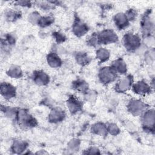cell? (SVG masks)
<instances>
[{
    "label": "cell",
    "mask_w": 155,
    "mask_h": 155,
    "mask_svg": "<svg viewBox=\"0 0 155 155\" xmlns=\"http://www.w3.org/2000/svg\"><path fill=\"white\" fill-rule=\"evenodd\" d=\"M15 120L21 128L27 129L36 127L38 124L36 119L26 110L18 109Z\"/></svg>",
    "instance_id": "6da1fadb"
},
{
    "label": "cell",
    "mask_w": 155,
    "mask_h": 155,
    "mask_svg": "<svg viewBox=\"0 0 155 155\" xmlns=\"http://www.w3.org/2000/svg\"><path fill=\"white\" fill-rule=\"evenodd\" d=\"M122 44L128 51L133 52L140 48L141 39L138 35L132 32H128L122 38Z\"/></svg>",
    "instance_id": "7a4b0ae2"
},
{
    "label": "cell",
    "mask_w": 155,
    "mask_h": 155,
    "mask_svg": "<svg viewBox=\"0 0 155 155\" xmlns=\"http://www.w3.org/2000/svg\"><path fill=\"white\" fill-rule=\"evenodd\" d=\"M142 126L145 131L154 133L155 111L153 108L147 109L141 115Z\"/></svg>",
    "instance_id": "3957f363"
},
{
    "label": "cell",
    "mask_w": 155,
    "mask_h": 155,
    "mask_svg": "<svg viewBox=\"0 0 155 155\" xmlns=\"http://www.w3.org/2000/svg\"><path fill=\"white\" fill-rule=\"evenodd\" d=\"M117 76L118 74L110 66L101 67L98 72L99 80L104 85H108L115 81Z\"/></svg>",
    "instance_id": "277c9868"
},
{
    "label": "cell",
    "mask_w": 155,
    "mask_h": 155,
    "mask_svg": "<svg viewBox=\"0 0 155 155\" xmlns=\"http://www.w3.org/2000/svg\"><path fill=\"white\" fill-rule=\"evenodd\" d=\"M140 25L142 35L144 38L151 36L154 31V21L151 16V11L147 10L144 13L140 22Z\"/></svg>",
    "instance_id": "5b68a950"
},
{
    "label": "cell",
    "mask_w": 155,
    "mask_h": 155,
    "mask_svg": "<svg viewBox=\"0 0 155 155\" xmlns=\"http://www.w3.org/2000/svg\"><path fill=\"white\" fill-rule=\"evenodd\" d=\"M97 35L99 45L116 43L119 40L118 36L111 29H104L97 33Z\"/></svg>",
    "instance_id": "8992f818"
},
{
    "label": "cell",
    "mask_w": 155,
    "mask_h": 155,
    "mask_svg": "<svg viewBox=\"0 0 155 155\" xmlns=\"http://www.w3.org/2000/svg\"><path fill=\"white\" fill-rule=\"evenodd\" d=\"M127 108L133 116H139L147 109V106L145 102L140 99H131L128 102Z\"/></svg>",
    "instance_id": "52a82bcc"
},
{
    "label": "cell",
    "mask_w": 155,
    "mask_h": 155,
    "mask_svg": "<svg viewBox=\"0 0 155 155\" xmlns=\"http://www.w3.org/2000/svg\"><path fill=\"white\" fill-rule=\"evenodd\" d=\"M134 84V79L132 75L128 74L119 79L116 84L114 89L118 93H124L130 88Z\"/></svg>",
    "instance_id": "ba28073f"
},
{
    "label": "cell",
    "mask_w": 155,
    "mask_h": 155,
    "mask_svg": "<svg viewBox=\"0 0 155 155\" xmlns=\"http://www.w3.org/2000/svg\"><path fill=\"white\" fill-rule=\"evenodd\" d=\"M0 93L5 100H10L16 95V89L14 85L7 82H1Z\"/></svg>",
    "instance_id": "9c48e42d"
},
{
    "label": "cell",
    "mask_w": 155,
    "mask_h": 155,
    "mask_svg": "<svg viewBox=\"0 0 155 155\" xmlns=\"http://www.w3.org/2000/svg\"><path fill=\"white\" fill-rule=\"evenodd\" d=\"M66 105L69 112L71 114H75L82 109V102L75 96L71 95L66 102Z\"/></svg>",
    "instance_id": "30bf717a"
},
{
    "label": "cell",
    "mask_w": 155,
    "mask_h": 155,
    "mask_svg": "<svg viewBox=\"0 0 155 155\" xmlns=\"http://www.w3.org/2000/svg\"><path fill=\"white\" fill-rule=\"evenodd\" d=\"M89 28L87 24L84 22L78 17L74 20L72 26V31L73 34L77 37H81L84 36L88 31Z\"/></svg>",
    "instance_id": "8fae6325"
},
{
    "label": "cell",
    "mask_w": 155,
    "mask_h": 155,
    "mask_svg": "<svg viewBox=\"0 0 155 155\" xmlns=\"http://www.w3.org/2000/svg\"><path fill=\"white\" fill-rule=\"evenodd\" d=\"M132 91L138 95H146L150 93L152 91V88L146 81L142 80L133 84Z\"/></svg>",
    "instance_id": "7c38bea8"
},
{
    "label": "cell",
    "mask_w": 155,
    "mask_h": 155,
    "mask_svg": "<svg viewBox=\"0 0 155 155\" xmlns=\"http://www.w3.org/2000/svg\"><path fill=\"white\" fill-rule=\"evenodd\" d=\"M65 116V112L62 109L59 107H54L50 111L48 120L51 124H58L63 121Z\"/></svg>",
    "instance_id": "4fadbf2b"
},
{
    "label": "cell",
    "mask_w": 155,
    "mask_h": 155,
    "mask_svg": "<svg viewBox=\"0 0 155 155\" xmlns=\"http://www.w3.org/2000/svg\"><path fill=\"white\" fill-rule=\"evenodd\" d=\"M33 80L35 84L39 86L47 85L50 82L49 75L42 70H36L33 73Z\"/></svg>",
    "instance_id": "5bb4252c"
},
{
    "label": "cell",
    "mask_w": 155,
    "mask_h": 155,
    "mask_svg": "<svg viewBox=\"0 0 155 155\" xmlns=\"http://www.w3.org/2000/svg\"><path fill=\"white\" fill-rule=\"evenodd\" d=\"M113 19L115 26L120 30L125 29L130 24V21L125 12H119L116 13L113 16Z\"/></svg>",
    "instance_id": "9a60e30c"
},
{
    "label": "cell",
    "mask_w": 155,
    "mask_h": 155,
    "mask_svg": "<svg viewBox=\"0 0 155 155\" xmlns=\"http://www.w3.org/2000/svg\"><path fill=\"white\" fill-rule=\"evenodd\" d=\"M28 146V143L23 140L15 139L11 146V151L14 154H22L27 150Z\"/></svg>",
    "instance_id": "2e32d148"
},
{
    "label": "cell",
    "mask_w": 155,
    "mask_h": 155,
    "mask_svg": "<svg viewBox=\"0 0 155 155\" xmlns=\"http://www.w3.org/2000/svg\"><path fill=\"white\" fill-rule=\"evenodd\" d=\"M110 67L118 75H123L127 72V64L122 58H118L114 61Z\"/></svg>",
    "instance_id": "e0dca14e"
},
{
    "label": "cell",
    "mask_w": 155,
    "mask_h": 155,
    "mask_svg": "<svg viewBox=\"0 0 155 155\" xmlns=\"http://www.w3.org/2000/svg\"><path fill=\"white\" fill-rule=\"evenodd\" d=\"M46 60L48 65L51 68H59L62 64V61L59 54L54 51H51L47 55Z\"/></svg>",
    "instance_id": "ac0fdd59"
},
{
    "label": "cell",
    "mask_w": 155,
    "mask_h": 155,
    "mask_svg": "<svg viewBox=\"0 0 155 155\" xmlns=\"http://www.w3.org/2000/svg\"><path fill=\"white\" fill-rule=\"evenodd\" d=\"M90 131L92 134L102 137H106L108 135L107 125L101 122H98L93 124L91 127Z\"/></svg>",
    "instance_id": "d6986e66"
},
{
    "label": "cell",
    "mask_w": 155,
    "mask_h": 155,
    "mask_svg": "<svg viewBox=\"0 0 155 155\" xmlns=\"http://www.w3.org/2000/svg\"><path fill=\"white\" fill-rule=\"evenodd\" d=\"M72 88L74 90L85 94L89 91V86L88 83L83 79H78L72 83Z\"/></svg>",
    "instance_id": "ffe728a7"
},
{
    "label": "cell",
    "mask_w": 155,
    "mask_h": 155,
    "mask_svg": "<svg viewBox=\"0 0 155 155\" xmlns=\"http://www.w3.org/2000/svg\"><path fill=\"white\" fill-rule=\"evenodd\" d=\"M22 13L20 11L15 9H8L4 12L5 19L8 22H15L21 18Z\"/></svg>",
    "instance_id": "44dd1931"
},
{
    "label": "cell",
    "mask_w": 155,
    "mask_h": 155,
    "mask_svg": "<svg viewBox=\"0 0 155 155\" xmlns=\"http://www.w3.org/2000/svg\"><path fill=\"white\" fill-rule=\"evenodd\" d=\"M7 75L13 79L21 78L22 75V70L21 67L17 65H12L6 71Z\"/></svg>",
    "instance_id": "7402d4cb"
},
{
    "label": "cell",
    "mask_w": 155,
    "mask_h": 155,
    "mask_svg": "<svg viewBox=\"0 0 155 155\" xmlns=\"http://www.w3.org/2000/svg\"><path fill=\"white\" fill-rule=\"evenodd\" d=\"M110 57V52L106 48L101 47L96 51V58L100 63H104L107 61Z\"/></svg>",
    "instance_id": "603a6c76"
},
{
    "label": "cell",
    "mask_w": 155,
    "mask_h": 155,
    "mask_svg": "<svg viewBox=\"0 0 155 155\" xmlns=\"http://www.w3.org/2000/svg\"><path fill=\"white\" fill-rule=\"evenodd\" d=\"M74 58L76 62L82 66L87 65L90 62L91 60V58L87 53L82 51L76 53L74 56Z\"/></svg>",
    "instance_id": "cb8c5ba5"
},
{
    "label": "cell",
    "mask_w": 155,
    "mask_h": 155,
    "mask_svg": "<svg viewBox=\"0 0 155 155\" xmlns=\"http://www.w3.org/2000/svg\"><path fill=\"white\" fill-rule=\"evenodd\" d=\"M1 109L2 112L4 113V116L10 119H13L15 120L18 109L14 107H9V106H5V105L3 106L2 105H1Z\"/></svg>",
    "instance_id": "d4e9b609"
},
{
    "label": "cell",
    "mask_w": 155,
    "mask_h": 155,
    "mask_svg": "<svg viewBox=\"0 0 155 155\" xmlns=\"http://www.w3.org/2000/svg\"><path fill=\"white\" fill-rule=\"evenodd\" d=\"M54 21V18L53 16L50 15L43 16L41 17L38 23V25L41 28H46L47 27L50 26L52 24H53Z\"/></svg>",
    "instance_id": "484cf974"
},
{
    "label": "cell",
    "mask_w": 155,
    "mask_h": 155,
    "mask_svg": "<svg viewBox=\"0 0 155 155\" xmlns=\"http://www.w3.org/2000/svg\"><path fill=\"white\" fill-rule=\"evenodd\" d=\"M81 140L77 138L71 139L67 143V148L69 151H77L79 150Z\"/></svg>",
    "instance_id": "4316f807"
},
{
    "label": "cell",
    "mask_w": 155,
    "mask_h": 155,
    "mask_svg": "<svg viewBox=\"0 0 155 155\" xmlns=\"http://www.w3.org/2000/svg\"><path fill=\"white\" fill-rule=\"evenodd\" d=\"M107 132L108 134H111V136H117L118 135L120 132V128L118 127V125L113 122L109 123L107 125Z\"/></svg>",
    "instance_id": "83f0119b"
},
{
    "label": "cell",
    "mask_w": 155,
    "mask_h": 155,
    "mask_svg": "<svg viewBox=\"0 0 155 155\" xmlns=\"http://www.w3.org/2000/svg\"><path fill=\"white\" fill-rule=\"evenodd\" d=\"M41 16L37 11L32 12L28 16V21L32 25H38V23L41 18Z\"/></svg>",
    "instance_id": "f1b7e54d"
},
{
    "label": "cell",
    "mask_w": 155,
    "mask_h": 155,
    "mask_svg": "<svg viewBox=\"0 0 155 155\" xmlns=\"http://www.w3.org/2000/svg\"><path fill=\"white\" fill-rule=\"evenodd\" d=\"M37 6L44 12H49L53 8V5L50 1H38Z\"/></svg>",
    "instance_id": "f546056e"
},
{
    "label": "cell",
    "mask_w": 155,
    "mask_h": 155,
    "mask_svg": "<svg viewBox=\"0 0 155 155\" xmlns=\"http://www.w3.org/2000/svg\"><path fill=\"white\" fill-rule=\"evenodd\" d=\"M87 43L88 45H90L91 47H96L99 46V44L97 33H94L92 35H91L88 37V39L87 41Z\"/></svg>",
    "instance_id": "4dcf8cb0"
},
{
    "label": "cell",
    "mask_w": 155,
    "mask_h": 155,
    "mask_svg": "<svg viewBox=\"0 0 155 155\" xmlns=\"http://www.w3.org/2000/svg\"><path fill=\"white\" fill-rule=\"evenodd\" d=\"M52 35H53V38L54 39L55 41L56 42V43L58 44H61L62 42H64L66 40L65 36L64 35V33H62L61 32L55 31V32L53 33Z\"/></svg>",
    "instance_id": "1f68e13d"
},
{
    "label": "cell",
    "mask_w": 155,
    "mask_h": 155,
    "mask_svg": "<svg viewBox=\"0 0 155 155\" xmlns=\"http://www.w3.org/2000/svg\"><path fill=\"white\" fill-rule=\"evenodd\" d=\"M125 15H126L128 21H130V22L131 21H134L136 18V17L137 16V12L134 8H129V9H128L125 12Z\"/></svg>",
    "instance_id": "d6a6232c"
},
{
    "label": "cell",
    "mask_w": 155,
    "mask_h": 155,
    "mask_svg": "<svg viewBox=\"0 0 155 155\" xmlns=\"http://www.w3.org/2000/svg\"><path fill=\"white\" fill-rule=\"evenodd\" d=\"M145 59L148 63L151 64L154 62V49L152 48L148 51L145 54Z\"/></svg>",
    "instance_id": "836d02e7"
},
{
    "label": "cell",
    "mask_w": 155,
    "mask_h": 155,
    "mask_svg": "<svg viewBox=\"0 0 155 155\" xmlns=\"http://www.w3.org/2000/svg\"><path fill=\"white\" fill-rule=\"evenodd\" d=\"M84 154H101L100 150L96 147H91L85 150L83 153Z\"/></svg>",
    "instance_id": "e575fe53"
},
{
    "label": "cell",
    "mask_w": 155,
    "mask_h": 155,
    "mask_svg": "<svg viewBox=\"0 0 155 155\" xmlns=\"http://www.w3.org/2000/svg\"><path fill=\"white\" fill-rule=\"evenodd\" d=\"M15 4L17 6L22 7H30L32 5L31 1H25V0H21L15 2Z\"/></svg>",
    "instance_id": "d590c367"
},
{
    "label": "cell",
    "mask_w": 155,
    "mask_h": 155,
    "mask_svg": "<svg viewBox=\"0 0 155 155\" xmlns=\"http://www.w3.org/2000/svg\"><path fill=\"white\" fill-rule=\"evenodd\" d=\"M84 96H85L86 100L90 102H92L94 101L96 99V94L94 93H92V91H90V90L87 93H86L84 94Z\"/></svg>",
    "instance_id": "8d00e7d4"
},
{
    "label": "cell",
    "mask_w": 155,
    "mask_h": 155,
    "mask_svg": "<svg viewBox=\"0 0 155 155\" xmlns=\"http://www.w3.org/2000/svg\"><path fill=\"white\" fill-rule=\"evenodd\" d=\"M35 154H48L47 152H46L45 150H39L38 152H36Z\"/></svg>",
    "instance_id": "74e56055"
}]
</instances>
